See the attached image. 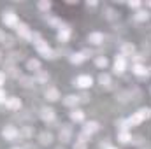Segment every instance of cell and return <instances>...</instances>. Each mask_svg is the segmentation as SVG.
<instances>
[{
  "label": "cell",
  "mask_w": 151,
  "mask_h": 149,
  "mask_svg": "<svg viewBox=\"0 0 151 149\" xmlns=\"http://www.w3.org/2000/svg\"><path fill=\"white\" fill-rule=\"evenodd\" d=\"M132 72H134L135 75H139V77H144V75H148L146 67H144V65H141V63H135V65L132 67Z\"/></svg>",
  "instance_id": "16"
},
{
  "label": "cell",
  "mask_w": 151,
  "mask_h": 149,
  "mask_svg": "<svg viewBox=\"0 0 151 149\" xmlns=\"http://www.w3.org/2000/svg\"><path fill=\"white\" fill-rule=\"evenodd\" d=\"M127 121H128V126H137V125H141V123H142V117L135 112V114H134V116H130Z\"/></svg>",
  "instance_id": "18"
},
{
  "label": "cell",
  "mask_w": 151,
  "mask_h": 149,
  "mask_svg": "<svg viewBox=\"0 0 151 149\" xmlns=\"http://www.w3.org/2000/svg\"><path fill=\"white\" fill-rule=\"evenodd\" d=\"M99 123L97 121H88L86 125H84V128H83V132L84 133H88V135H91V133H95V132H99Z\"/></svg>",
  "instance_id": "11"
},
{
  "label": "cell",
  "mask_w": 151,
  "mask_h": 149,
  "mask_svg": "<svg viewBox=\"0 0 151 149\" xmlns=\"http://www.w3.org/2000/svg\"><path fill=\"white\" fill-rule=\"evenodd\" d=\"M130 7H141V2H128Z\"/></svg>",
  "instance_id": "39"
},
{
  "label": "cell",
  "mask_w": 151,
  "mask_h": 149,
  "mask_svg": "<svg viewBox=\"0 0 151 149\" xmlns=\"http://www.w3.org/2000/svg\"><path fill=\"white\" fill-rule=\"evenodd\" d=\"M88 42L93 44V46H100V44L104 42V34H100V32H91V34L88 35Z\"/></svg>",
  "instance_id": "8"
},
{
  "label": "cell",
  "mask_w": 151,
  "mask_h": 149,
  "mask_svg": "<svg viewBox=\"0 0 151 149\" xmlns=\"http://www.w3.org/2000/svg\"><path fill=\"white\" fill-rule=\"evenodd\" d=\"M125 67H127V58H125L123 54H118V56L114 58V70H116V72H123Z\"/></svg>",
  "instance_id": "7"
},
{
  "label": "cell",
  "mask_w": 151,
  "mask_h": 149,
  "mask_svg": "<svg viewBox=\"0 0 151 149\" xmlns=\"http://www.w3.org/2000/svg\"><path fill=\"white\" fill-rule=\"evenodd\" d=\"M90 137H91V135H88V133H84V132H81V133L77 135V140H79V142H84V144H86V142L90 140Z\"/></svg>",
  "instance_id": "33"
},
{
  "label": "cell",
  "mask_w": 151,
  "mask_h": 149,
  "mask_svg": "<svg viewBox=\"0 0 151 149\" xmlns=\"http://www.w3.org/2000/svg\"><path fill=\"white\" fill-rule=\"evenodd\" d=\"M39 9H42V11H49V9H51V2H39Z\"/></svg>",
  "instance_id": "35"
},
{
  "label": "cell",
  "mask_w": 151,
  "mask_h": 149,
  "mask_svg": "<svg viewBox=\"0 0 151 149\" xmlns=\"http://www.w3.org/2000/svg\"><path fill=\"white\" fill-rule=\"evenodd\" d=\"M137 21H146V19H150V12L148 11H144V9H141V11H137L135 12V16H134Z\"/></svg>",
  "instance_id": "20"
},
{
  "label": "cell",
  "mask_w": 151,
  "mask_h": 149,
  "mask_svg": "<svg viewBox=\"0 0 151 149\" xmlns=\"http://www.w3.org/2000/svg\"><path fill=\"white\" fill-rule=\"evenodd\" d=\"M118 140L123 142V144H128V142L132 140V137H130L128 132H118Z\"/></svg>",
  "instance_id": "22"
},
{
  "label": "cell",
  "mask_w": 151,
  "mask_h": 149,
  "mask_svg": "<svg viewBox=\"0 0 151 149\" xmlns=\"http://www.w3.org/2000/svg\"><path fill=\"white\" fill-rule=\"evenodd\" d=\"M2 135H4L5 140H16V139L19 137V130H18L16 126L9 125V126H5V128L2 130Z\"/></svg>",
  "instance_id": "2"
},
{
  "label": "cell",
  "mask_w": 151,
  "mask_h": 149,
  "mask_svg": "<svg viewBox=\"0 0 151 149\" xmlns=\"http://www.w3.org/2000/svg\"><path fill=\"white\" fill-rule=\"evenodd\" d=\"M91 84H93V79H91L90 75H79V77L74 81V86L81 88V90H84V88H90Z\"/></svg>",
  "instance_id": "4"
},
{
  "label": "cell",
  "mask_w": 151,
  "mask_h": 149,
  "mask_svg": "<svg viewBox=\"0 0 151 149\" xmlns=\"http://www.w3.org/2000/svg\"><path fill=\"white\" fill-rule=\"evenodd\" d=\"M2 21H4L7 27H18V25H19L18 16H16L12 11H5V12L2 14Z\"/></svg>",
  "instance_id": "3"
},
{
  "label": "cell",
  "mask_w": 151,
  "mask_h": 149,
  "mask_svg": "<svg viewBox=\"0 0 151 149\" xmlns=\"http://www.w3.org/2000/svg\"><path fill=\"white\" fill-rule=\"evenodd\" d=\"M49 81V74H46V72H40L39 70L37 75H35V82H47Z\"/></svg>",
  "instance_id": "25"
},
{
  "label": "cell",
  "mask_w": 151,
  "mask_h": 149,
  "mask_svg": "<svg viewBox=\"0 0 151 149\" xmlns=\"http://www.w3.org/2000/svg\"><path fill=\"white\" fill-rule=\"evenodd\" d=\"M132 53H134V46L132 44H123L121 46V54L125 56V54H130L132 56Z\"/></svg>",
  "instance_id": "27"
},
{
  "label": "cell",
  "mask_w": 151,
  "mask_h": 149,
  "mask_svg": "<svg viewBox=\"0 0 151 149\" xmlns=\"http://www.w3.org/2000/svg\"><path fill=\"white\" fill-rule=\"evenodd\" d=\"M40 117H42L44 121H47V123H49V121H53V119H55V111H53L51 107H44V109L40 111Z\"/></svg>",
  "instance_id": "13"
},
{
  "label": "cell",
  "mask_w": 151,
  "mask_h": 149,
  "mask_svg": "<svg viewBox=\"0 0 151 149\" xmlns=\"http://www.w3.org/2000/svg\"><path fill=\"white\" fill-rule=\"evenodd\" d=\"M70 137H72V130H70L69 126H63V128L60 130V140H62V142H69Z\"/></svg>",
  "instance_id": "14"
},
{
  "label": "cell",
  "mask_w": 151,
  "mask_h": 149,
  "mask_svg": "<svg viewBox=\"0 0 151 149\" xmlns=\"http://www.w3.org/2000/svg\"><path fill=\"white\" fill-rule=\"evenodd\" d=\"M74 149H86V144H84V142H79V140H76Z\"/></svg>",
  "instance_id": "36"
},
{
  "label": "cell",
  "mask_w": 151,
  "mask_h": 149,
  "mask_svg": "<svg viewBox=\"0 0 151 149\" xmlns=\"http://www.w3.org/2000/svg\"><path fill=\"white\" fill-rule=\"evenodd\" d=\"M5 107H7L9 111H19V109H21V100H19L18 97H9V98L5 100Z\"/></svg>",
  "instance_id": "6"
},
{
  "label": "cell",
  "mask_w": 151,
  "mask_h": 149,
  "mask_svg": "<svg viewBox=\"0 0 151 149\" xmlns=\"http://www.w3.org/2000/svg\"><path fill=\"white\" fill-rule=\"evenodd\" d=\"M70 119H72V121H76V123L84 121V112L79 111V109H74V111L70 112Z\"/></svg>",
  "instance_id": "17"
},
{
  "label": "cell",
  "mask_w": 151,
  "mask_h": 149,
  "mask_svg": "<svg viewBox=\"0 0 151 149\" xmlns=\"http://www.w3.org/2000/svg\"><path fill=\"white\" fill-rule=\"evenodd\" d=\"M104 16H106L107 19H116V18H118L116 11H113V9H106V11H104Z\"/></svg>",
  "instance_id": "30"
},
{
  "label": "cell",
  "mask_w": 151,
  "mask_h": 149,
  "mask_svg": "<svg viewBox=\"0 0 151 149\" xmlns=\"http://www.w3.org/2000/svg\"><path fill=\"white\" fill-rule=\"evenodd\" d=\"M79 102H81V98L77 95H69V97L63 98V105H67V107H76Z\"/></svg>",
  "instance_id": "12"
},
{
  "label": "cell",
  "mask_w": 151,
  "mask_h": 149,
  "mask_svg": "<svg viewBox=\"0 0 151 149\" xmlns=\"http://www.w3.org/2000/svg\"><path fill=\"white\" fill-rule=\"evenodd\" d=\"M95 63H97V67L106 69V67H107V58H106V56H99V58L95 60Z\"/></svg>",
  "instance_id": "29"
},
{
  "label": "cell",
  "mask_w": 151,
  "mask_h": 149,
  "mask_svg": "<svg viewBox=\"0 0 151 149\" xmlns=\"http://www.w3.org/2000/svg\"><path fill=\"white\" fill-rule=\"evenodd\" d=\"M19 82H21L23 88H32L34 82H35V79H32V77H19Z\"/></svg>",
  "instance_id": "23"
},
{
  "label": "cell",
  "mask_w": 151,
  "mask_h": 149,
  "mask_svg": "<svg viewBox=\"0 0 151 149\" xmlns=\"http://www.w3.org/2000/svg\"><path fill=\"white\" fill-rule=\"evenodd\" d=\"M86 60V56L83 54V53H74V54H70V62L74 63V65H79V63H83Z\"/></svg>",
  "instance_id": "19"
},
{
  "label": "cell",
  "mask_w": 151,
  "mask_h": 149,
  "mask_svg": "<svg viewBox=\"0 0 151 149\" xmlns=\"http://www.w3.org/2000/svg\"><path fill=\"white\" fill-rule=\"evenodd\" d=\"M35 47H37V51L44 56V58H47V60H53V58H55V53H53V49L47 46V42L39 40L37 44H35Z\"/></svg>",
  "instance_id": "1"
},
{
  "label": "cell",
  "mask_w": 151,
  "mask_h": 149,
  "mask_svg": "<svg viewBox=\"0 0 151 149\" xmlns=\"http://www.w3.org/2000/svg\"><path fill=\"white\" fill-rule=\"evenodd\" d=\"M44 97H46L49 102H55V100H58V98H60V91H58L56 88H46Z\"/></svg>",
  "instance_id": "9"
},
{
  "label": "cell",
  "mask_w": 151,
  "mask_h": 149,
  "mask_svg": "<svg viewBox=\"0 0 151 149\" xmlns=\"http://www.w3.org/2000/svg\"><path fill=\"white\" fill-rule=\"evenodd\" d=\"M7 100V97H5V91L4 90H0V102H5Z\"/></svg>",
  "instance_id": "37"
},
{
  "label": "cell",
  "mask_w": 151,
  "mask_h": 149,
  "mask_svg": "<svg viewBox=\"0 0 151 149\" xmlns=\"http://www.w3.org/2000/svg\"><path fill=\"white\" fill-rule=\"evenodd\" d=\"M5 82V72H0V86Z\"/></svg>",
  "instance_id": "38"
},
{
  "label": "cell",
  "mask_w": 151,
  "mask_h": 149,
  "mask_svg": "<svg viewBox=\"0 0 151 149\" xmlns=\"http://www.w3.org/2000/svg\"><path fill=\"white\" fill-rule=\"evenodd\" d=\"M109 149H116V148H109Z\"/></svg>",
  "instance_id": "42"
},
{
  "label": "cell",
  "mask_w": 151,
  "mask_h": 149,
  "mask_svg": "<svg viewBox=\"0 0 151 149\" xmlns=\"http://www.w3.org/2000/svg\"><path fill=\"white\" fill-rule=\"evenodd\" d=\"M99 82H100L102 86H109V84H111V75H109V74H100Z\"/></svg>",
  "instance_id": "26"
},
{
  "label": "cell",
  "mask_w": 151,
  "mask_h": 149,
  "mask_svg": "<svg viewBox=\"0 0 151 149\" xmlns=\"http://www.w3.org/2000/svg\"><path fill=\"white\" fill-rule=\"evenodd\" d=\"M137 114L142 117V121H144V119H150V117H151V109H150V107H142V109H139V111H137Z\"/></svg>",
  "instance_id": "24"
},
{
  "label": "cell",
  "mask_w": 151,
  "mask_h": 149,
  "mask_svg": "<svg viewBox=\"0 0 151 149\" xmlns=\"http://www.w3.org/2000/svg\"><path fill=\"white\" fill-rule=\"evenodd\" d=\"M69 37H70V28L65 27V25H62L60 30H58V40H60V42H67Z\"/></svg>",
  "instance_id": "10"
},
{
  "label": "cell",
  "mask_w": 151,
  "mask_h": 149,
  "mask_svg": "<svg viewBox=\"0 0 151 149\" xmlns=\"http://www.w3.org/2000/svg\"><path fill=\"white\" fill-rule=\"evenodd\" d=\"M12 149H21V148H12Z\"/></svg>",
  "instance_id": "41"
},
{
  "label": "cell",
  "mask_w": 151,
  "mask_h": 149,
  "mask_svg": "<svg viewBox=\"0 0 151 149\" xmlns=\"http://www.w3.org/2000/svg\"><path fill=\"white\" fill-rule=\"evenodd\" d=\"M134 60H135V62H137V63H139V62H141V60H142V54H134Z\"/></svg>",
  "instance_id": "40"
},
{
  "label": "cell",
  "mask_w": 151,
  "mask_h": 149,
  "mask_svg": "<svg viewBox=\"0 0 151 149\" xmlns=\"http://www.w3.org/2000/svg\"><path fill=\"white\" fill-rule=\"evenodd\" d=\"M39 142H40L42 146H49V144L53 142V135H51L49 132H42V133L39 135Z\"/></svg>",
  "instance_id": "15"
},
{
  "label": "cell",
  "mask_w": 151,
  "mask_h": 149,
  "mask_svg": "<svg viewBox=\"0 0 151 149\" xmlns=\"http://www.w3.org/2000/svg\"><path fill=\"white\" fill-rule=\"evenodd\" d=\"M16 30H18V34H19V37L27 39V40H32L34 37V34H32V30L28 28V25H25V23H19L18 27H16Z\"/></svg>",
  "instance_id": "5"
},
{
  "label": "cell",
  "mask_w": 151,
  "mask_h": 149,
  "mask_svg": "<svg viewBox=\"0 0 151 149\" xmlns=\"http://www.w3.org/2000/svg\"><path fill=\"white\" fill-rule=\"evenodd\" d=\"M27 67H28V70H32V72H39V70H40V62H39V60H28Z\"/></svg>",
  "instance_id": "21"
},
{
  "label": "cell",
  "mask_w": 151,
  "mask_h": 149,
  "mask_svg": "<svg viewBox=\"0 0 151 149\" xmlns=\"http://www.w3.org/2000/svg\"><path fill=\"white\" fill-rule=\"evenodd\" d=\"M7 74L12 75V77H18V75H19V72H18V69H16L14 65H7Z\"/></svg>",
  "instance_id": "32"
},
{
  "label": "cell",
  "mask_w": 151,
  "mask_h": 149,
  "mask_svg": "<svg viewBox=\"0 0 151 149\" xmlns=\"http://www.w3.org/2000/svg\"><path fill=\"white\" fill-rule=\"evenodd\" d=\"M19 137L30 139V137H32V128H23V130H19Z\"/></svg>",
  "instance_id": "31"
},
{
  "label": "cell",
  "mask_w": 151,
  "mask_h": 149,
  "mask_svg": "<svg viewBox=\"0 0 151 149\" xmlns=\"http://www.w3.org/2000/svg\"><path fill=\"white\" fill-rule=\"evenodd\" d=\"M46 21H47L49 25H53V27H62V21L56 19V18H46Z\"/></svg>",
  "instance_id": "34"
},
{
  "label": "cell",
  "mask_w": 151,
  "mask_h": 149,
  "mask_svg": "<svg viewBox=\"0 0 151 149\" xmlns=\"http://www.w3.org/2000/svg\"><path fill=\"white\" fill-rule=\"evenodd\" d=\"M0 60H2V54H0Z\"/></svg>",
  "instance_id": "43"
},
{
  "label": "cell",
  "mask_w": 151,
  "mask_h": 149,
  "mask_svg": "<svg viewBox=\"0 0 151 149\" xmlns=\"http://www.w3.org/2000/svg\"><path fill=\"white\" fill-rule=\"evenodd\" d=\"M0 42H2L4 46H12V44H14V39L11 37L9 34H4V35H2V39H0Z\"/></svg>",
  "instance_id": "28"
}]
</instances>
